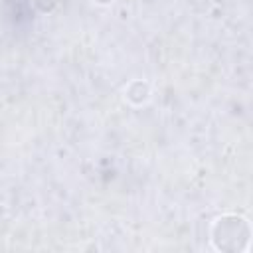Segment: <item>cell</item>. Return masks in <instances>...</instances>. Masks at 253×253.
Segmentation results:
<instances>
[{
  "label": "cell",
  "mask_w": 253,
  "mask_h": 253,
  "mask_svg": "<svg viewBox=\"0 0 253 253\" xmlns=\"http://www.w3.org/2000/svg\"><path fill=\"white\" fill-rule=\"evenodd\" d=\"M251 239V227L241 215H221L211 225V241L221 251H243Z\"/></svg>",
  "instance_id": "cell-1"
},
{
  "label": "cell",
  "mask_w": 253,
  "mask_h": 253,
  "mask_svg": "<svg viewBox=\"0 0 253 253\" xmlns=\"http://www.w3.org/2000/svg\"><path fill=\"white\" fill-rule=\"evenodd\" d=\"M95 2H99V4H109V2H113V0H95Z\"/></svg>",
  "instance_id": "cell-4"
},
{
  "label": "cell",
  "mask_w": 253,
  "mask_h": 253,
  "mask_svg": "<svg viewBox=\"0 0 253 253\" xmlns=\"http://www.w3.org/2000/svg\"><path fill=\"white\" fill-rule=\"evenodd\" d=\"M34 4L42 10V12H51L57 4V0H34Z\"/></svg>",
  "instance_id": "cell-3"
},
{
  "label": "cell",
  "mask_w": 253,
  "mask_h": 253,
  "mask_svg": "<svg viewBox=\"0 0 253 253\" xmlns=\"http://www.w3.org/2000/svg\"><path fill=\"white\" fill-rule=\"evenodd\" d=\"M126 99L132 101L134 105H140L148 99V85L144 81H132L126 87Z\"/></svg>",
  "instance_id": "cell-2"
}]
</instances>
